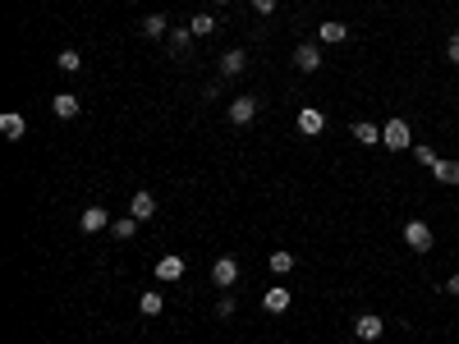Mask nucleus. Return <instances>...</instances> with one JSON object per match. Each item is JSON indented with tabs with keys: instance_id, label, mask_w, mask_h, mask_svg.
I'll list each match as a JSON object with an SVG mask.
<instances>
[{
	"instance_id": "nucleus-1",
	"label": "nucleus",
	"mask_w": 459,
	"mask_h": 344,
	"mask_svg": "<svg viewBox=\"0 0 459 344\" xmlns=\"http://www.w3.org/2000/svg\"><path fill=\"white\" fill-rule=\"evenodd\" d=\"M404 243H409L413 253H427L432 248V225L427 221H409L404 225Z\"/></svg>"
},
{
	"instance_id": "nucleus-2",
	"label": "nucleus",
	"mask_w": 459,
	"mask_h": 344,
	"mask_svg": "<svg viewBox=\"0 0 459 344\" xmlns=\"http://www.w3.org/2000/svg\"><path fill=\"white\" fill-rule=\"evenodd\" d=\"M382 143H386V147H390V151H404V147H409V143H413L409 124H404V120H390V124H386V129H382Z\"/></svg>"
},
{
	"instance_id": "nucleus-3",
	"label": "nucleus",
	"mask_w": 459,
	"mask_h": 344,
	"mask_svg": "<svg viewBox=\"0 0 459 344\" xmlns=\"http://www.w3.org/2000/svg\"><path fill=\"white\" fill-rule=\"evenodd\" d=\"M212 280L221 284V289L239 284V262H234V257H216V262H212Z\"/></svg>"
},
{
	"instance_id": "nucleus-4",
	"label": "nucleus",
	"mask_w": 459,
	"mask_h": 344,
	"mask_svg": "<svg viewBox=\"0 0 459 344\" xmlns=\"http://www.w3.org/2000/svg\"><path fill=\"white\" fill-rule=\"evenodd\" d=\"M129 216H134V221H152L156 216V197L147 193V188H138L134 202H129Z\"/></svg>"
},
{
	"instance_id": "nucleus-5",
	"label": "nucleus",
	"mask_w": 459,
	"mask_h": 344,
	"mask_svg": "<svg viewBox=\"0 0 459 344\" xmlns=\"http://www.w3.org/2000/svg\"><path fill=\"white\" fill-rule=\"evenodd\" d=\"M184 271H188V267H184V257L179 253H170V257H161V262H156V280H184Z\"/></svg>"
},
{
	"instance_id": "nucleus-6",
	"label": "nucleus",
	"mask_w": 459,
	"mask_h": 344,
	"mask_svg": "<svg viewBox=\"0 0 459 344\" xmlns=\"http://www.w3.org/2000/svg\"><path fill=\"white\" fill-rule=\"evenodd\" d=\"M258 115V97H234L230 101V124H248Z\"/></svg>"
},
{
	"instance_id": "nucleus-7",
	"label": "nucleus",
	"mask_w": 459,
	"mask_h": 344,
	"mask_svg": "<svg viewBox=\"0 0 459 344\" xmlns=\"http://www.w3.org/2000/svg\"><path fill=\"white\" fill-rule=\"evenodd\" d=\"M294 64H299L303 74H317V69H321V51H317L312 42H303L299 51H294Z\"/></svg>"
},
{
	"instance_id": "nucleus-8",
	"label": "nucleus",
	"mask_w": 459,
	"mask_h": 344,
	"mask_svg": "<svg viewBox=\"0 0 459 344\" xmlns=\"http://www.w3.org/2000/svg\"><path fill=\"white\" fill-rule=\"evenodd\" d=\"M353 330H358V340H382L386 321H382V317H372V312H363L358 321H353Z\"/></svg>"
},
{
	"instance_id": "nucleus-9",
	"label": "nucleus",
	"mask_w": 459,
	"mask_h": 344,
	"mask_svg": "<svg viewBox=\"0 0 459 344\" xmlns=\"http://www.w3.org/2000/svg\"><path fill=\"white\" fill-rule=\"evenodd\" d=\"M321 129H326V115H321V110H312V106H303V110H299V134H321Z\"/></svg>"
},
{
	"instance_id": "nucleus-10",
	"label": "nucleus",
	"mask_w": 459,
	"mask_h": 344,
	"mask_svg": "<svg viewBox=\"0 0 459 344\" xmlns=\"http://www.w3.org/2000/svg\"><path fill=\"white\" fill-rule=\"evenodd\" d=\"M51 110H55L60 120H74L78 115V97L74 92H55V97H51Z\"/></svg>"
},
{
	"instance_id": "nucleus-11",
	"label": "nucleus",
	"mask_w": 459,
	"mask_h": 344,
	"mask_svg": "<svg viewBox=\"0 0 459 344\" xmlns=\"http://www.w3.org/2000/svg\"><path fill=\"white\" fill-rule=\"evenodd\" d=\"M262 308H266V312H285V308H290V289H285V284H271L266 299H262Z\"/></svg>"
},
{
	"instance_id": "nucleus-12",
	"label": "nucleus",
	"mask_w": 459,
	"mask_h": 344,
	"mask_svg": "<svg viewBox=\"0 0 459 344\" xmlns=\"http://www.w3.org/2000/svg\"><path fill=\"white\" fill-rule=\"evenodd\" d=\"M78 230H83V234H97V230H106V211H101V207H88L83 216H78Z\"/></svg>"
},
{
	"instance_id": "nucleus-13",
	"label": "nucleus",
	"mask_w": 459,
	"mask_h": 344,
	"mask_svg": "<svg viewBox=\"0 0 459 344\" xmlns=\"http://www.w3.org/2000/svg\"><path fill=\"white\" fill-rule=\"evenodd\" d=\"M244 64H248V56L239 51V46H234V51H225V56H221V74L234 78V74H244Z\"/></svg>"
},
{
	"instance_id": "nucleus-14",
	"label": "nucleus",
	"mask_w": 459,
	"mask_h": 344,
	"mask_svg": "<svg viewBox=\"0 0 459 344\" xmlns=\"http://www.w3.org/2000/svg\"><path fill=\"white\" fill-rule=\"evenodd\" d=\"M138 32H142V37H170V23H166V14H147L138 23Z\"/></svg>"
},
{
	"instance_id": "nucleus-15",
	"label": "nucleus",
	"mask_w": 459,
	"mask_h": 344,
	"mask_svg": "<svg viewBox=\"0 0 459 344\" xmlns=\"http://www.w3.org/2000/svg\"><path fill=\"white\" fill-rule=\"evenodd\" d=\"M317 37H321V42H326V46H340V42H345V37H349V28L331 19V23H321V28H317Z\"/></svg>"
},
{
	"instance_id": "nucleus-16",
	"label": "nucleus",
	"mask_w": 459,
	"mask_h": 344,
	"mask_svg": "<svg viewBox=\"0 0 459 344\" xmlns=\"http://www.w3.org/2000/svg\"><path fill=\"white\" fill-rule=\"evenodd\" d=\"M23 129H28L23 115H14V110H5V115H0V134H5V138H23Z\"/></svg>"
},
{
	"instance_id": "nucleus-17",
	"label": "nucleus",
	"mask_w": 459,
	"mask_h": 344,
	"mask_svg": "<svg viewBox=\"0 0 459 344\" xmlns=\"http://www.w3.org/2000/svg\"><path fill=\"white\" fill-rule=\"evenodd\" d=\"M353 138H358V147H372V143H382V129H377V124H367V120H358V124H353Z\"/></svg>"
},
{
	"instance_id": "nucleus-18",
	"label": "nucleus",
	"mask_w": 459,
	"mask_h": 344,
	"mask_svg": "<svg viewBox=\"0 0 459 344\" xmlns=\"http://www.w3.org/2000/svg\"><path fill=\"white\" fill-rule=\"evenodd\" d=\"M166 42H170V51H175V56H188V46H193V32H188V28H170Z\"/></svg>"
},
{
	"instance_id": "nucleus-19",
	"label": "nucleus",
	"mask_w": 459,
	"mask_h": 344,
	"mask_svg": "<svg viewBox=\"0 0 459 344\" xmlns=\"http://www.w3.org/2000/svg\"><path fill=\"white\" fill-rule=\"evenodd\" d=\"M432 175H436L441 184H450V188H455V184H459V161H436V165H432Z\"/></svg>"
},
{
	"instance_id": "nucleus-20",
	"label": "nucleus",
	"mask_w": 459,
	"mask_h": 344,
	"mask_svg": "<svg viewBox=\"0 0 459 344\" xmlns=\"http://www.w3.org/2000/svg\"><path fill=\"white\" fill-rule=\"evenodd\" d=\"M161 308H166V299H161L156 289H147V294L138 299V312H142V317H156V312H161Z\"/></svg>"
},
{
	"instance_id": "nucleus-21",
	"label": "nucleus",
	"mask_w": 459,
	"mask_h": 344,
	"mask_svg": "<svg viewBox=\"0 0 459 344\" xmlns=\"http://www.w3.org/2000/svg\"><path fill=\"white\" fill-rule=\"evenodd\" d=\"M216 28H221V23H216L212 14H193V23H188V32H193V37H212Z\"/></svg>"
},
{
	"instance_id": "nucleus-22",
	"label": "nucleus",
	"mask_w": 459,
	"mask_h": 344,
	"mask_svg": "<svg viewBox=\"0 0 459 344\" xmlns=\"http://www.w3.org/2000/svg\"><path fill=\"white\" fill-rule=\"evenodd\" d=\"M55 69H60V74H78V69H83V56H78V51H60Z\"/></svg>"
},
{
	"instance_id": "nucleus-23",
	"label": "nucleus",
	"mask_w": 459,
	"mask_h": 344,
	"mask_svg": "<svg viewBox=\"0 0 459 344\" xmlns=\"http://www.w3.org/2000/svg\"><path fill=\"white\" fill-rule=\"evenodd\" d=\"M271 271H275V275H290V271H294V253H285V248L271 253Z\"/></svg>"
},
{
	"instance_id": "nucleus-24",
	"label": "nucleus",
	"mask_w": 459,
	"mask_h": 344,
	"mask_svg": "<svg viewBox=\"0 0 459 344\" xmlns=\"http://www.w3.org/2000/svg\"><path fill=\"white\" fill-rule=\"evenodd\" d=\"M134 230H138V221H134V216H124V221H115V225H110V234H115V239H134Z\"/></svg>"
},
{
	"instance_id": "nucleus-25",
	"label": "nucleus",
	"mask_w": 459,
	"mask_h": 344,
	"mask_svg": "<svg viewBox=\"0 0 459 344\" xmlns=\"http://www.w3.org/2000/svg\"><path fill=\"white\" fill-rule=\"evenodd\" d=\"M413 156H418V161H423V165H436V161H441V156H436V151H432V147H423V143L413 147Z\"/></svg>"
},
{
	"instance_id": "nucleus-26",
	"label": "nucleus",
	"mask_w": 459,
	"mask_h": 344,
	"mask_svg": "<svg viewBox=\"0 0 459 344\" xmlns=\"http://www.w3.org/2000/svg\"><path fill=\"white\" fill-rule=\"evenodd\" d=\"M216 317H234V299H230V294L216 303Z\"/></svg>"
},
{
	"instance_id": "nucleus-27",
	"label": "nucleus",
	"mask_w": 459,
	"mask_h": 344,
	"mask_svg": "<svg viewBox=\"0 0 459 344\" xmlns=\"http://www.w3.org/2000/svg\"><path fill=\"white\" fill-rule=\"evenodd\" d=\"M253 10L258 14H275V0H253Z\"/></svg>"
},
{
	"instance_id": "nucleus-28",
	"label": "nucleus",
	"mask_w": 459,
	"mask_h": 344,
	"mask_svg": "<svg viewBox=\"0 0 459 344\" xmlns=\"http://www.w3.org/2000/svg\"><path fill=\"white\" fill-rule=\"evenodd\" d=\"M445 294H459V271L450 275V280H445Z\"/></svg>"
},
{
	"instance_id": "nucleus-29",
	"label": "nucleus",
	"mask_w": 459,
	"mask_h": 344,
	"mask_svg": "<svg viewBox=\"0 0 459 344\" xmlns=\"http://www.w3.org/2000/svg\"><path fill=\"white\" fill-rule=\"evenodd\" d=\"M445 56H450V64H459V42H450V51H445Z\"/></svg>"
},
{
	"instance_id": "nucleus-30",
	"label": "nucleus",
	"mask_w": 459,
	"mask_h": 344,
	"mask_svg": "<svg viewBox=\"0 0 459 344\" xmlns=\"http://www.w3.org/2000/svg\"><path fill=\"white\" fill-rule=\"evenodd\" d=\"M221 5H225V0H221Z\"/></svg>"
},
{
	"instance_id": "nucleus-31",
	"label": "nucleus",
	"mask_w": 459,
	"mask_h": 344,
	"mask_svg": "<svg viewBox=\"0 0 459 344\" xmlns=\"http://www.w3.org/2000/svg\"><path fill=\"white\" fill-rule=\"evenodd\" d=\"M358 344H363V340H358Z\"/></svg>"
}]
</instances>
